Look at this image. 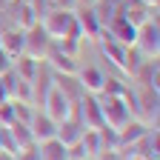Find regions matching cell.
<instances>
[{"mask_svg": "<svg viewBox=\"0 0 160 160\" xmlns=\"http://www.w3.org/2000/svg\"><path fill=\"white\" fill-rule=\"evenodd\" d=\"M97 97H100V112H103V126L120 132L126 123L134 120V109H132L129 92H103Z\"/></svg>", "mask_w": 160, "mask_h": 160, "instance_id": "obj_1", "label": "cell"}, {"mask_svg": "<svg viewBox=\"0 0 160 160\" xmlns=\"http://www.w3.org/2000/svg\"><path fill=\"white\" fill-rule=\"evenodd\" d=\"M40 26L46 29V34L52 40H77L80 43V37H83L72 9H52V12H46Z\"/></svg>", "mask_w": 160, "mask_h": 160, "instance_id": "obj_2", "label": "cell"}, {"mask_svg": "<svg viewBox=\"0 0 160 160\" xmlns=\"http://www.w3.org/2000/svg\"><path fill=\"white\" fill-rule=\"evenodd\" d=\"M43 112L54 120V123H60V120H66V117L74 114V100L60 89V86L52 83V89H49V94H46V100H43Z\"/></svg>", "mask_w": 160, "mask_h": 160, "instance_id": "obj_3", "label": "cell"}, {"mask_svg": "<svg viewBox=\"0 0 160 160\" xmlns=\"http://www.w3.org/2000/svg\"><path fill=\"white\" fill-rule=\"evenodd\" d=\"M52 43L54 40L46 34V29L40 26V20L34 26L26 29V40H23V54H29L32 60H46V54L52 52Z\"/></svg>", "mask_w": 160, "mask_h": 160, "instance_id": "obj_4", "label": "cell"}, {"mask_svg": "<svg viewBox=\"0 0 160 160\" xmlns=\"http://www.w3.org/2000/svg\"><path fill=\"white\" fill-rule=\"evenodd\" d=\"M134 46L143 52L146 60H157V52H160V29H157V17L146 20V23L137 26V40Z\"/></svg>", "mask_w": 160, "mask_h": 160, "instance_id": "obj_5", "label": "cell"}, {"mask_svg": "<svg viewBox=\"0 0 160 160\" xmlns=\"http://www.w3.org/2000/svg\"><path fill=\"white\" fill-rule=\"evenodd\" d=\"M74 109H77V120L86 129H100L103 126V112H100V97L97 94L83 92L80 94V106H74Z\"/></svg>", "mask_w": 160, "mask_h": 160, "instance_id": "obj_6", "label": "cell"}, {"mask_svg": "<svg viewBox=\"0 0 160 160\" xmlns=\"http://www.w3.org/2000/svg\"><path fill=\"white\" fill-rule=\"evenodd\" d=\"M103 26H106V34H109V37H114L117 43H123V46H129V49L134 46V40H137V26H134V23H129V20L120 14V12H117V14H112Z\"/></svg>", "mask_w": 160, "mask_h": 160, "instance_id": "obj_7", "label": "cell"}, {"mask_svg": "<svg viewBox=\"0 0 160 160\" xmlns=\"http://www.w3.org/2000/svg\"><path fill=\"white\" fill-rule=\"evenodd\" d=\"M97 40H100V52H103L117 69H123V72L132 69V60H129V57H132V49H129V46L117 43V40L109 37V34H106V37H97Z\"/></svg>", "mask_w": 160, "mask_h": 160, "instance_id": "obj_8", "label": "cell"}, {"mask_svg": "<svg viewBox=\"0 0 160 160\" xmlns=\"http://www.w3.org/2000/svg\"><path fill=\"white\" fill-rule=\"evenodd\" d=\"M29 132H32V137H34V143H43V140H52V137L57 134V123H54L46 112H37V109H34V114H32V120H29Z\"/></svg>", "mask_w": 160, "mask_h": 160, "instance_id": "obj_9", "label": "cell"}, {"mask_svg": "<svg viewBox=\"0 0 160 160\" xmlns=\"http://www.w3.org/2000/svg\"><path fill=\"white\" fill-rule=\"evenodd\" d=\"M83 132H86V126L77 120V114H72V117H66V120H60V123H57V134H54V137H57L63 146H69V149H72V146H77V143H80Z\"/></svg>", "mask_w": 160, "mask_h": 160, "instance_id": "obj_10", "label": "cell"}, {"mask_svg": "<svg viewBox=\"0 0 160 160\" xmlns=\"http://www.w3.org/2000/svg\"><path fill=\"white\" fill-rule=\"evenodd\" d=\"M74 17H77V26H80V34H83V37H89V40H97V37H100L103 23H100L94 6H80V12H77Z\"/></svg>", "mask_w": 160, "mask_h": 160, "instance_id": "obj_11", "label": "cell"}, {"mask_svg": "<svg viewBox=\"0 0 160 160\" xmlns=\"http://www.w3.org/2000/svg\"><path fill=\"white\" fill-rule=\"evenodd\" d=\"M77 83L89 94H100L103 86H106V74L100 72L97 66H86V69H77Z\"/></svg>", "mask_w": 160, "mask_h": 160, "instance_id": "obj_12", "label": "cell"}, {"mask_svg": "<svg viewBox=\"0 0 160 160\" xmlns=\"http://www.w3.org/2000/svg\"><path fill=\"white\" fill-rule=\"evenodd\" d=\"M23 40H26V29L14 26V29H9V32L0 34V49H3V52L14 60V57L23 54Z\"/></svg>", "mask_w": 160, "mask_h": 160, "instance_id": "obj_13", "label": "cell"}, {"mask_svg": "<svg viewBox=\"0 0 160 160\" xmlns=\"http://www.w3.org/2000/svg\"><path fill=\"white\" fill-rule=\"evenodd\" d=\"M46 60H49V69H54V72L77 74V63H74V57H72V54H63V52L54 49V46H52V52L46 54Z\"/></svg>", "mask_w": 160, "mask_h": 160, "instance_id": "obj_14", "label": "cell"}, {"mask_svg": "<svg viewBox=\"0 0 160 160\" xmlns=\"http://www.w3.org/2000/svg\"><path fill=\"white\" fill-rule=\"evenodd\" d=\"M140 112L146 120L157 117V86H143L140 83Z\"/></svg>", "mask_w": 160, "mask_h": 160, "instance_id": "obj_15", "label": "cell"}, {"mask_svg": "<svg viewBox=\"0 0 160 160\" xmlns=\"http://www.w3.org/2000/svg\"><path fill=\"white\" fill-rule=\"evenodd\" d=\"M40 160H72L69 157V146H63L57 137L43 140V143H40Z\"/></svg>", "mask_w": 160, "mask_h": 160, "instance_id": "obj_16", "label": "cell"}, {"mask_svg": "<svg viewBox=\"0 0 160 160\" xmlns=\"http://www.w3.org/2000/svg\"><path fill=\"white\" fill-rule=\"evenodd\" d=\"M80 149L86 157H97L100 154V140H97V129H86L80 137Z\"/></svg>", "mask_w": 160, "mask_h": 160, "instance_id": "obj_17", "label": "cell"}, {"mask_svg": "<svg viewBox=\"0 0 160 160\" xmlns=\"http://www.w3.org/2000/svg\"><path fill=\"white\" fill-rule=\"evenodd\" d=\"M74 6H94V0H74Z\"/></svg>", "mask_w": 160, "mask_h": 160, "instance_id": "obj_18", "label": "cell"}, {"mask_svg": "<svg viewBox=\"0 0 160 160\" xmlns=\"http://www.w3.org/2000/svg\"><path fill=\"white\" fill-rule=\"evenodd\" d=\"M0 160H17L14 154H9V152H0Z\"/></svg>", "mask_w": 160, "mask_h": 160, "instance_id": "obj_19", "label": "cell"}, {"mask_svg": "<svg viewBox=\"0 0 160 160\" xmlns=\"http://www.w3.org/2000/svg\"><path fill=\"white\" fill-rule=\"evenodd\" d=\"M143 3H146L149 9H157V3H160V0H143Z\"/></svg>", "mask_w": 160, "mask_h": 160, "instance_id": "obj_20", "label": "cell"}]
</instances>
